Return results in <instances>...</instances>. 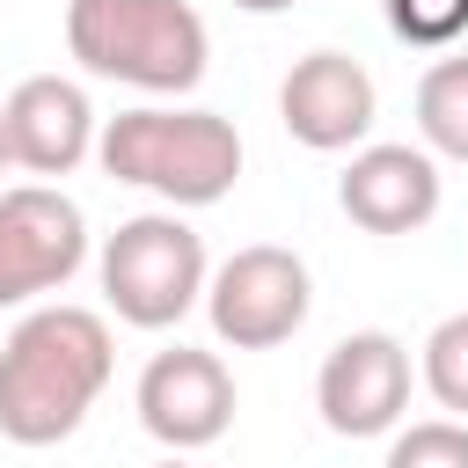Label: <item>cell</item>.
Masks as SVG:
<instances>
[{
  "mask_svg": "<svg viewBox=\"0 0 468 468\" xmlns=\"http://www.w3.org/2000/svg\"><path fill=\"white\" fill-rule=\"evenodd\" d=\"M380 468H468V424L461 417H424V424L395 431Z\"/></svg>",
  "mask_w": 468,
  "mask_h": 468,
  "instance_id": "cell-15",
  "label": "cell"
},
{
  "mask_svg": "<svg viewBox=\"0 0 468 468\" xmlns=\"http://www.w3.org/2000/svg\"><path fill=\"white\" fill-rule=\"evenodd\" d=\"M66 51L95 80L139 95H190L205 80L212 37L190 0H66Z\"/></svg>",
  "mask_w": 468,
  "mask_h": 468,
  "instance_id": "cell-3",
  "label": "cell"
},
{
  "mask_svg": "<svg viewBox=\"0 0 468 468\" xmlns=\"http://www.w3.org/2000/svg\"><path fill=\"white\" fill-rule=\"evenodd\" d=\"M154 468H190V461H183V453H168V461H154Z\"/></svg>",
  "mask_w": 468,
  "mask_h": 468,
  "instance_id": "cell-18",
  "label": "cell"
},
{
  "mask_svg": "<svg viewBox=\"0 0 468 468\" xmlns=\"http://www.w3.org/2000/svg\"><path fill=\"white\" fill-rule=\"evenodd\" d=\"M373 117H380V88H373V73L351 51H307V58H292V73L278 88V124L307 154L366 146Z\"/></svg>",
  "mask_w": 468,
  "mask_h": 468,
  "instance_id": "cell-10",
  "label": "cell"
},
{
  "mask_svg": "<svg viewBox=\"0 0 468 468\" xmlns=\"http://www.w3.org/2000/svg\"><path fill=\"white\" fill-rule=\"evenodd\" d=\"M417 146L439 161H468V51H446L417 80Z\"/></svg>",
  "mask_w": 468,
  "mask_h": 468,
  "instance_id": "cell-12",
  "label": "cell"
},
{
  "mask_svg": "<svg viewBox=\"0 0 468 468\" xmlns=\"http://www.w3.org/2000/svg\"><path fill=\"white\" fill-rule=\"evenodd\" d=\"M80 263H88V219L58 183L0 190V307L66 292Z\"/></svg>",
  "mask_w": 468,
  "mask_h": 468,
  "instance_id": "cell-6",
  "label": "cell"
},
{
  "mask_svg": "<svg viewBox=\"0 0 468 468\" xmlns=\"http://www.w3.org/2000/svg\"><path fill=\"white\" fill-rule=\"evenodd\" d=\"M388 29L417 51H453L468 37V0H388Z\"/></svg>",
  "mask_w": 468,
  "mask_h": 468,
  "instance_id": "cell-14",
  "label": "cell"
},
{
  "mask_svg": "<svg viewBox=\"0 0 468 468\" xmlns=\"http://www.w3.org/2000/svg\"><path fill=\"white\" fill-rule=\"evenodd\" d=\"M117 373L110 322L95 307L44 300L0 344V431L15 446H58L88 424L95 395Z\"/></svg>",
  "mask_w": 468,
  "mask_h": 468,
  "instance_id": "cell-1",
  "label": "cell"
},
{
  "mask_svg": "<svg viewBox=\"0 0 468 468\" xmlns=\"http://www.w3.org/2000/svg\"><path fill=\"white\" fill-rule=\"evenodd\" d=\"M241 15H285V7H300V0H234Z\"/></svg>",
  "mask_w": 468,
  "mask_h": 468,
  "instance_id": "cell-16",
  "label": "cell"
},
{
  "mask_svg": "<svg viewBox=\"0 0 468 468\" xmlns=\"http://www.w3.org/2000/svg\"><path fill=\"white\" fill-rule=\"evenodd\" d=\"M439 154L431 146H410V139H373V146H351V168L336 176V205L351 227L366 234H417L439 219Z\"/></svg>",
  "mask_w": 468,
  "mask_h": 468,
  "instance_id": "cell-9",
  "label": "cell"
},
{
  "mask_svg": "<svg viewBox=\"0 0 468 468\" xmlns=\"http://www.w3.org/2000/svg\"><path fill=\"white\" fill-rule=\"evenodd\" d=\"M132 402H139V424L168 453H197V446L227 439V424H234V373L219 366V351L168 344V351L146 358Z\"/></svg>",
  "mask_w": 468,
  "mask_h": 468,
  "instance_id": "cell-8",
  "label": "cell"
},
{
  "mask_svg": "<svg viewBox=\"0 0 468 468\" xmlns=\"http://www.w3.org/2000/svg\"><path fill=\"white\" fill-rule=\"evenodd\" d=\"M314 410L336 439H380L410 410V351L388 329H351L314 373Z\"/></svg>",
  "mask_w": 468,
  "mask_h": 468,
  "instance_id": "cell-7",
  "label": "cell"
},
{
  "mask_svg": "<svg viewBox=\"0 0 468 468\" xmlns=\"http://www.w3.org/2000/svg\"><path fill=\"white\" fill-rule=\"evenodd\" d=\"M0 132H7L15 168H29V176H73V168L95 154V139H102L88 88L66 80V73H29V80H15V95L0 102Z\"/></svg>",
  "mask_w": 468,
  "mask_h": 468,
  "instance_id": "cell-11",
  "label": "cell"
},
{
  "mask_svg": "<svg viewBox=\"0 0 468 468\" xmlns=\"http://www.w3.org/2000/svg\"><path fill=\"white\" fill-rule=\"evenodd\" d=\"M95 271H102L110 314L132 322V329H176V322L205 300V285H212L205 241H197V227H190L176 205L124 219V227L102 241Z\"/></svg>",
  "mask_w": 468,
  "mask_h": 468,
  "instance_id": "cell-4",
  "label": "cell"
},
{
  "mask_svg": "<svg viewBox=\"0 0 468 468\" xmlns=\"http://www.w3.org/2000/svg\"><path fill=\"white\" fill-rule=\"evenodd\" d=\"M95 161L102 176L132 183V190H154L161 205L176 212H197V205H219L241 176V132L234 117L219 110H168V102H146V110H124L102 124L95 139Z\"/></svg>",
  "mask_w": 468,
  "mask_h": 468,
  "instance_id": "cell-2",
  "label": "cell"
},
{
  "mask_svg": "<svg viewBox=\"0 0 468 468\" xmlns=\"http://www.w3.org/2000/svg\"><path fill=\"white\" fill-rule=\"evenodd\" d=\"M7 168H15V154H7V132H0V176H7Z\"/></svg>",
  "mask_w": 468,
  "mask_h": 468,
  "instance_id": "cell-17",
  "label": "cell"
},
{
  "mask_svg": "<svg viewBox=\"0 0 468 468\" xmlns=\"http://www.w3.org/2000/svg\"><path fill=\"white\" fill-rule=\"evenodd\" d=\"M307 307H314V278L278 241L234 249L205 285V314H212V336L227 351H278L285 336H300Z\"/></svg>",
  "mask_w": 468,
  "mask_h": 468,
  "instance_id": "cell-5",
  "label": "cell"
},
{
  "mask_svg": "<svg viewBox=\"0 0 468 468\" xmlns=\"http://www.w3.org/2000/svg\"><path fill=\"white\" fill-rule=\"evenodd\" d=\"M417 373H424L431 402H439L446 417H461V424H468V314H446V322L424 336Z\"/></svg>",
  "mask_w": 468,
  "mask_h": 468,
  "instance_id": "cell-13",
  "label": "cell"
}]
</instances>
